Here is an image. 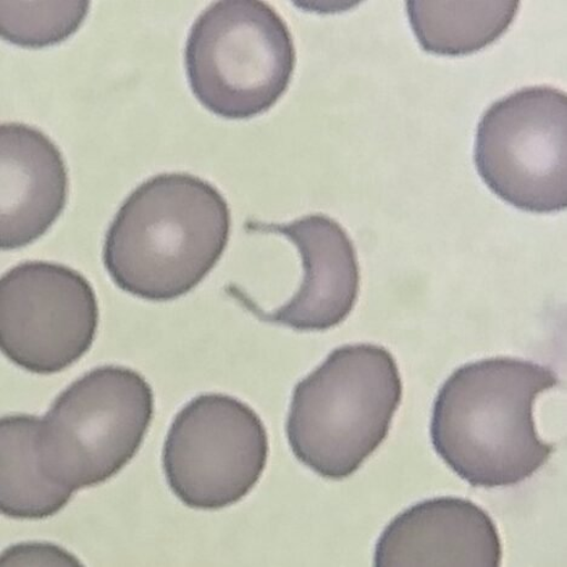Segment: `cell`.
<instances>
[{"label": "cell", "instance_id": "6da1fadb", "mask_svg": "<svg viewBox=\"0 0 567 567\" xmlns=\"http://www.w3.org/2000/svg\"><path fill=\"white\" fill-rule=\"evenodd\" d=\"M559 384L556 372L532 360L497 357L461 367L435 398V453L473 487L532 478L554 451L536 431L534 404Z\"/></svg>", "mask_w": 567, "mask_h": 567}, {"label": "cell", "instance_id": "7a4b0ae2", "mask_svg": "<svg viewBox=\"0 0 567 567\" xmlns=\"http://www.w3.org/2000/svg\"><path fill=\"white\" fill-rule=\"evenodd\" d=\"M230 212L220 192L185 173L141 184L115 214L102 260L123 291L166 302L197 288L220 261Z\"/></svg>", "mask_w": 567, "mask_h": 567}, {"label": "cell", "instance_id": "3957f363", "mask_svg": "<svg viewBox=\"0 0 567 567\" xmlns=\"http://www.w3.org/2000/svg\"><path fill=\"white\" fill-rule=\"evenodd\" d=\"M395 359L378 344H347L295 386L287 435L321 478H350L389 436L402 403Z\"/></svg>", "mask_w": 567, "mask_h": 567}, {"label": "cell", "instance_id": "277c9868", "mask_svg": "<svg viewBox=\"0 0 567 567\" xmlns=\"http://www.w3.org/2000/svg\"><path fill=\"white\" fill-rule=\"evenodd\" d=\"M296 66L291 32L278 12L255 0H226L193 23L185 68L193 95L209 112L245 121L272 109Z\"/></svg>", "mask_w": 567, "mask_h": 567}, {"label": "cell", "instance_id": "5b68a950", "mask_svg": "<svg viewBox=\"0 0 567 567\" xmlns=\"http://www.w3.org/2000/svg\"><path fill=\"white\" fill-rule=\"evenodd\" d=\"M153 414V391L138 372L89 371L41 419L35 447L44 474L74 493L106 483L135 457Z\"/></svg>", "mask_w": 567, "mask_h": 567}, {"label": "cell", "instance_id": "8992f818", "mask_svg": "<svg viewBox=\"0 0 567 567\" xmlns=\"http://www.w3.org/2000/svg\"><path fill=\"white\" fill-rule=\"evenodd\" d=\"M567 96L540 85L493 103L476 128L474 163L495 195L523 212L567 208Z\"/></svg>", "mask_w": 567, "mask_h": 567}, {"label": "cell", "instance_id": "52a82bcc", "mask_svg": "<svg viewBox=\"0 0 567 567\" xmlns=\"http://www.w3.org/2000/svg\"><path fill=\"white\" fill-rule=\"evenodd\" d=\"M268 453L265 425L250 406L226 394H203L178 412L167 432L163 470L184 505L216 511L251 493Z\"/></svg>", "mask_w": 567, "mask_h": 567}, {"label": "cell", "instance_id": "ba28073f", "mask_svg": "<svg viewBox=\"0 0 567 567\" xmlns=\"http://www.w3.org/2000/svg\"><path fill=\"white\" fill-rule=\"evenodd\" d=\"M99 315L93 287L68 266L23 262L0 280V348L38 375L79 362L96 338Z\"/></svg>", "mask_w": 567, "mask_h": 567}, {"label": "cell", "instance_id": "9c48e42d", "mask_svg": "<svg viewBox=\"0 0 567 567\" xmlns=\"http://www.w3.org/2000/svg\"><path fill=\"white\" fill-rule=\"evenodd\" d=\"M249 228L288 238L300 252L303 279L292 299L274 313L254 312L268 323L298 331H326L353 311L360 275L353 241L327 215H308L286 225L249 224Z\"/></svg>", "mask_w": 567, "mask_h": 567}, {"label": "cell", "instance_id": "30bf717a", "mask_svg": "<svg viewBox=\"0 0 567 567\" xmlns=\"http://www.w3.org/2000/svg\"><path fill=\"white\" fill-rule=\"evenodd\" d=\"M502 544L488 513L461 497L425 499L381 534L375 566L498 567Z\"/></svg>", "mask_w": 567, "mask_h": 567}, {"label": "cell", "instance_id": "8fae6325", "mask_svg": "<svg viewBox=\"0 0 567 567\" xmlns=\"http://www.w3.org/2000/svg\"><path fill=\"white\" fill-rule=\"evenodd\" d=\"M0 248L17 250L43 237L64 210L69 175L62 153L38 128L0 126Z\"/></svg>", "mask_w": 567, "mask_h": 567}, {"label": "cell", "instance_id": "7c38bea8", "mask_svg": "<svg viewBox=\"0 0 567 567\" xmlns=\"http://www.w3.org/2000/svg\"><path fill=\"white\" fill-rule=\"evenodd\" d=\"M41 419L11 415L0 421V508L12 519L54 517L74 492L51 482L37 455Z\"/></svg>", "mask_w": 567, "mask_h": 567}, {"label": "cell", "instance_id": "4fadbf2b", "mask_svg": "<svg viewBox=\"0 0 567 567\" xmlns=\"http://www.w3.org/2000/svg\"><path fill=\"white\" fill-rule=\"evenodd\" d=\"M520 2H423L406 3L408 18L425 53L467 56L494 44L517 18Z\"/></svg>", "mask_w": 567, "mask_h": 567}, {"label": "cell", "instance_id": "5bb4252c", "mask_svg": "<svg viewBox=\"0 0 567 567\" xmlns=\"http://www.w3.org/2000/svg\"><path fill=\"white\" fill-rule=\"evenodd\" d=\"M90 2H2L0 34L22 48L60 44L80 30Z\"/></svg>", "mask_w": 567, "mask_h": 567}]
</instances>
